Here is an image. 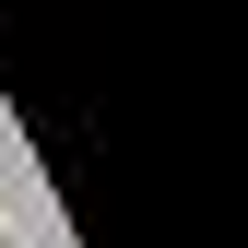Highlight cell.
<instances>
[{
  "label": "cell",
  "instance_id": "1",
  "mask_svg": "<svg viewBox=\"0 0 248 248\" xmlns=\"http://www.w3.org/2000/svg\"><path fill=\"white\" fill-rule=\"evenodd\" d=\"M0 248H24V236H12V213H0Z\"/></svg>",
  "mask_w": 248,
  "mask_h": 248
}]
</instances>
